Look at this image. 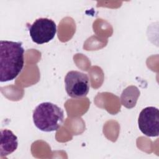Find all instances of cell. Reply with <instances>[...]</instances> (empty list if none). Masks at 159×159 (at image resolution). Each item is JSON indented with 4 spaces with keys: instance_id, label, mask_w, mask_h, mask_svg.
Instances as JSON below:
<instances>
[{
    "instance_id": "obj_1",
    "label": "cell",
    "mask_w": 159,
    "mask_h": 159,
    "mask_svg": "<svg viewBox=\"0 0 159 159\" xmlns=\"http://www.w3.org/2000/svg\"><path fill=\"white\" fill-rule=\"evenodd\" d=\"M24 49L21 42L0 41V81L14 80L21 72L24 64Z\"/></svg>"
},
{
    "instance_id": "obj_2",
    "label": "cell",
    "mask_w": 159,
    "mask_h": 159,
    "mask_svg": "<svg viewBox=\"0 0 159 159\" xmlns=\"http://www.w3.org/2000/svg\"><path fill=\"white\" fill-rule=\"evenodd\" d=\"M63 111L50 102L39 104L33 111V121L35 127L43 132L57 130L63 122Z\"/></svg>"
},
{
    "instance_id": "obj_3",
    "label": "cell",
    "mask_w": 159,
    "mask_h": 159,
    "mask_svg": "<svg viewBox=\"0 0 159 159\" xmlns=\"http://www.w3.org/2000/svg\"><path fill=\"white\" fill-rule=\"evenodd\" d=\"M65 85L68 95L73 98L86 96L89 90L88 76L78 71H70L65 77Z\"/></svg>"
},
{
    "instance_id": "obj_4",
    "label": "cell",
    "mask_w": 159,
    "mask_h": 159,
    "mask_svg": "<svg viewBox=\"0 0 159 159\" xmlns=\"http://www.w3.org/2000/svg\"><path fill=\"white\" fill-rule=\"evenodd\" d=\"M29 30L34 42L43 44L50 42L54 38L57 32V25L52 19L39 18L30 25Z\"/></svg>"
},
{
    "instance_id": "obj_5",
    "label": "cell",
    "mask_w": 159,
    "mask_h": 159,
    "mask_svg": "<svg viewBox=\"0 0 159 159\" xmlns=\"http://www.w3.org/2000/svg\"><path fill=\"white\" fill-rule=\"evenodd\" d=\"M139 128L148 137L159 134V111L157 107L149 106L142 110L138 119Z\"/></svg>"
},
{
    "instance_id": "obj_6",
    "label": "cell",
    "mask_w": 159,
    "mask_h": 159,
    "mask_svg": "<svg viewBox=\"0 0 159 159\" xmlns=\"http://www.w3.org/2000/svg\"><path fill=\"white\" fill-rule=\"evenodd\" d=\"M18 141L17 136L9 129L1 130L0 155L7 156L14 152L17 148Z\"/></svg>"
},
{
    "instance_id": "obj_7",
    "label": "cell",
    "mask_w": 159,
    "mask_h": 159,
    "mask_svg": "<svg viewBox=\"0 0 159 159\" xmlns=\"http://www.w3.org/2000/svg\"><path fill=\"white\" fill-rule=\"evenodd\" d=\"M139 95L140 91L136 86H129L121 94V103L124 107L128 109L132 108L135 106Z\"/></svg>"
}]
</instances>
